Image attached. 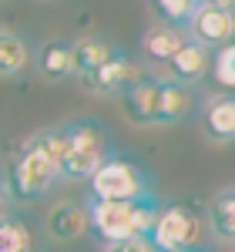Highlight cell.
Listing matches in <instances>:
<instances>
[{
    "label": "cell",
    "instance_id": "cell-20",
    "mask_svg": "<svg viewBox=\"0 0 235 252\" xmlns=\"http://www.w3.org/2000/svg\"><path fill=\"white\" fill-rule=\"evenodd\" d=\"M161 202H158L155 195H148V198H138L135 209H131V225H135V239H151L158 225V215H161Z\"/></svg>",
    "mask_w": 235,
    "mask_h": 252
},
{
    "label": "cell",
    "instance_id": "cell-6",
    "mask_svg": "<svg viewBox=\"0 0 235 252\" xmlns=\"http://www.w3.org/2000/svg\"><path fill=\"white\" fill-rule=\"evenodd\" d=\"M131 209H135V202H98V198H88L91 235H94V242H98L101 249H111L118 242L135 239Z\"/></svg>",
    "mask_w": 235,
    "mask_h": 252
},
{
    "label": "cell",
    "instance_id": "cell-13",
    "mask_svg": "<svg viewBox=\"0 0 235 252\" xmlns=\"http://www.w3.org/2000/svg\"><path fill=\"white\" fill-rule=\"evenodd\" d=\"M84 232H91L88 205L81 202H58L47 215V235L54 242H78Z\"/></svg>",
    "mask_w": 235,
    "mask_h": 252
},
{
    "label": "cell",
    "instance_id": "cell-9",
    "mask_svg": "<svg viewBox=\"0 0 235 252\" xmlns=\"http://www.w3.org/2000/svg\"><path fill=\"white\" fill-rule=\"evenodd\" d=\"M185 44H188V34L185 31L168 27V24H151L141 34V61L151 64V67H168Z\"/></svg>",
    "mask_w": 235,
    "mask_h": 252
},
{
    "label": "cell",
    "instance_id": "cell-2",
    "mask_svg": "<svg viewBox=\"0 0 235 252\" xmlns=\"http://www.w3.org/2000/svg\"><path fill=\"white\" fill-rule=\"evenodd\" d=\"M60 145H64V161H60L64 182H84V178L91 182L94 172L115 155L108 125L94 118H74L60 125Z\"/></svg>",
    "mask_w": 235,
    "mask_h": 252
},
{
    "label": "cell",
    "instance_id": "cell-10",
    "mask_svg": "<svg viewBox=\"0 0 235 252\" xmlns=\"http://www.w3.org/2000/svg\"><path fill=\"white\" fill-rule=\"evenodd\" d=\"M37 64L44 81H78V64H74V44L64 37L44 40L37 47Z\"/></svg>",
    "mask_w": 235,
    "mask_h": 252
},
{
    "label": "cell",
    "instance_id": "cell-1",
    "mask_svg": "<svg viewBox=\"0 0 235 252\" xmlns=\"http://www.w3.org/2000/svg\"><path fill=\"white\" fill-rule=\"evenodd\" d=\"M64 161V145H60V128H44L34 131L7 168V185H10V198L20 205H34L44 195H51L64 182L60 172Z\"/></svg>",
    "mask_w": 235,
    "mask_h": 252
},
{
    "label": "cell",
    "instance_id": "cell-5",
    "mask_svg": "<svg viewBox=\"0 0 235 252\" xmlns=\"http://www.w3.org/2000/svg\"><path fill=\"white\" fill-rule=\"evenodd\" d=\"M145 78H148V64L138 61L135 54H128V51H121L104 67L91 71V74H81L78 84L88 94H98V97H124L128 91H135Z\"/></svg>",
    "mask_w": 235,
    "mask_h": 252
},
{
    "label": "cell",
    "instance_id": "cell-17",
    "mask_svg": "<svg viewBox=\"0 0 235 252\" xmlns=\"http://www.w3.org/2000/svg\"><path fill=\"white\" fill-rule=\"evenodd\" d=\"M205 212H208V232L218 242H235V189H222Z\"/></svg>",
    "mask_w": 235,
    "mask_h": 252
},
{
    "label": "cell",
    "instance_id": "cell-7",
    "mask_svg": "<svg viewBox=\"0 0 235 252\" xmlns=\"http://www.w3.org/2000/svg\"><path fill=\"white\" fill-rule=\"evenodd\" d=\"M192 40H198L202 47L208 51H218L225 44H235V10H225V7H215V3H205L195 10V17L185 31Z\"/></svg>",
    "mask_w": 235,
    "mask_h": 252
},
{
    "label": "cell",
    "instance_id": "cell-16",
    "mask_svg": "<svg viewBox=\"0 0 235 252\" xmlns=\"http://www.w3.org/2000/svg\"><path fill=\"white\" fill-rule=\"evenodd\" d=\"M205 135L212 141H235V94H215L202 108Z\"/></svg>",
    "mask_w": 235,
    "mask_h": 252
},
{
    "label": "cell",
    "instance_id": "cell-15",
    "mask_svg": "<svg viewBox=\"0 0 235 252\" xmlns=\"http://www.w3.org/2000/svg\"><path fill=\"white\" fill-rule=\"evenodd\" d=\"M161 81H165V78L148 74V78L141 81L135 91H128V94L121 97L128 121H135V125H158V108H161Z\"/></svg>",
    "mask_w": 235,
    "mask_h": 252
},
{
    "label": "cell",
    "instance_id": "cell-19",
    "mask_svg": "<svg viewBox=\"0 0 235 252\" xmlns=\"http://www.w3.org/2000/svg\"><path fill=\"white\" fill-rule=\"evenodd\" d=\"M148 7L155 10L158 24L188 31V24H192V17H195V10L202 7V0H148Z\"/></svg>",
    "mask_w": 235,
    "mask_h": 252
},
{
    "label": "cell",
    "instance_id": "cell-4",
    "mask_svg": "<svg viewBox=\"0 0 235 252\" xmlns=\"http://www.w3.org/2000/svg\"><path fill=\"white\" fill-rule=\"evenodd\" d=\"M208 222V212H202L192 202H172L158 215V225L151 232V249L155 252H185L202 246V229Z\"/></svg>",
    "mask_w": 235,
    "mask_h": 252
},
{
    "label": "cell",
    "instance_id": "cell-24",
    "mask_svg": "<svg viewBox=\"0 0 235 252\" xmlns=\"http://www.w3.org/2000/svg\"><path fill=\"white\" fill-rule=\"evenodd\" d=\"M205 3H215V7H225V10H235V0H205Z\"/></svg>",
    "mask_w": 235,
    "mask_h": 252
},
{
    "label": "cell",
    "instance_id": "cell-3",
    "mask_svg": "<svg viewBox=\"0 0 235 252\" xmlns=\"http://www.w3.org/2000/svg\"><path fill=\"white\" fill-rule=\"evenodd\" d=\"M88 185H91L88 189L91 198H98V202H138V198L155 195L151 192V175L135 158H124L118 152L94 172V178Z\"/></svg>",
    "mask_w": 235,
    "mask_h": 252
},
{
    "label": "cell",
    "instance_id": "cell-18",
    "mask_svg": "<svg viewBox=\"0 0 235 252\" xmlns=\"http://www.w3.org/2000/svg\"><path fill=\"white\" fill-rule=\"evenodd\" d=\"M37 249V239L34 229L20 219V215H7L0 219V252H34Z\"/></svg>",
    "mask_w": 235,
    "mask_h": 252
},
{
    "label": "cell",
    "instance_id": "cell-14",
    "mask_svg": "<svg viewBox=\"0 0 235 252\" xmlns=\"http://www.w3.org/2000/svg\"><path fill=\"white\" fill-rule=\"evenodd\" d=\"M74 44V64H78V78L81 74H91V71H98L104 67L108 61H115L124 47L111 40L108 34H81V37L71 40Z\"/></svg>",
    "mask_w": 235,
    "mask_h": 252
},
{
    "label": "cell",
    "instance_id": "cell-11",
    "mask_svg": "<svg viewBox=\"0 0 235 252\" xmlns=\"http://www.w3.org/2000/svg\"><path fill=\"white\" fill-rule=\"evenodd\" d=\"M37 51L30 47V40L10 31V27H0V81H17L27 74V67L34 64Z\"/></svg>",
    "mask_w": 235,
    "mask_h": 252
},
{
    "label": "cell",
    "instance_id": "cell-12",
    "mask_svg": "<svg viewBox=\"0 0 235 252\" xmlns=\"http://www.w3.org/2000/svg\"><path fill=\"white\" fill-rule=\"evenodd\" d=\"M165 74H168V81L192 84V88H195L198 81H205V74H212V51L188 37V44L178 51V58L165 67Z\"/></svg>",
    "mask_w": 235,
    "mask_h": 252
},
{
    "label": "cell",
    "instance_id": "cell-22",
    "mask_svg": "<svg viewBox=\"0 0 235 252\" xmlns=\"http://www.w3.org/2000/svg\"><path fill=\"white\" fill-rule=\"evenodd\" d=\"M104 252H155V249H151L148 239H128V242H118V246H111Z\"/></svg>",
    "mask_w": 235,
    "mask_h": 252
},
{
    "label": "cell",
    "instance_id": "cell-8",
    "mask_svg": "<svg viewBox=\"0 0 235 252\" xmlns=\"http://www.w3.org/2000/svg\"><path fill=\"white\" fill-rule=\"evenodd\" d=\"M205 104L198 97V88L178 84V81H161V108H158V125H185L195 118Z\"/></svg>",
    "mask_w": 235,
    "mask_h": 252
},
{
    "label": "cell",
    "instance_id": "cell-23",
    "mask_svg": "<svg viewBox=\"0 0 235 252\" xmlns=\"http://www.w3.org/2000/svg\"><path fill=\"white\" fill-rule=\"evenodd\" d=\"M10 205H14V198H10V185H7V175H3V168H0V219L10 215Z\"/></svg>",
    "mask_w": 235,
    "mask_h": 252
},
{
    "label": "cell",
    "instance_id": "cell-25",
    "mask_svg": "<svg viewBox=\"0 0 235 252\" xmlns=\"http://www.w3.org/2000/svg\"><path fill=\"white\" fill-rule=\"evenodd\" d=\"M185 252H208V249H205V246H198V249H185Z\"/></svg>",
    "mask_w": 235,
    "mask_h": 252
},
{
    "label": "cell",
    "instance_id": "cell-21",
    "mask_svg": "<svg viewBox=\"0 0 235 252\" xmlns=\"http://www.w3.org/2000/svg\"><path fill=\"white\" fill-rule=\"evenodd\" d=\"M212 81L225 94H235V44L212 51Z\"/></svg>",
    "mask_w": 235,
    "mask_h": 252
}]
</instances>
